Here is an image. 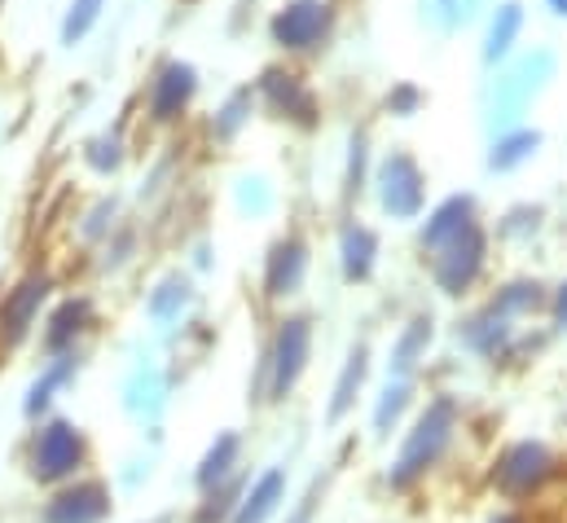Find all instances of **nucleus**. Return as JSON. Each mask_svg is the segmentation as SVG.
I'll return each mask as SVG.
<instances>
[{
    "label": "nucleus",
    "instance_id": "nucleus-6",
    "mask_svg": "<svg viewBox=\"0 0 567 523\" xmlns=\"http://www.w3.org/2000/svg\"><path fill=\"white\" fill-rule=\"evenodd\" d=\"M115 515H120V484L93 471L62 489L40 493L31 523H115Z\"/></svg>",
    "mask_w": 567,
    "mask_h": 523
},
{
    "label": "nucleus",
    "instance_id": "nucleus-3",
    "mask_svg": "<svg viewBox=\"0 0 567 523\" xmlns=\"http://www.w3.org/2000/svg\"><path fill=\"white\" fill-rule=\"evenodd\" d=\"M312 348H317V321L308 312L282 308L260 348L256 375L247 379V400L256 409H282L286 400H295L312 370Z\"/></svg>",
    "mask_w": 567,
    "mask_h": 523
},
{
    "label": "nucleus",
    "instance_id": "nucleus-18",
    "mask_svg": "<svg viewBox=\"0 0 567 523\" xmlns=\"http://www.w3.org/2000/svg\"><path fill=\"white\" fill-rule=\"evenodd\" d=\"M370 370H374V352H370L365 339H357V343L348 348V357L339 361V375H334L330 396H326V413H321L326 427H343V422L357 413L361 396L370 388Z\"/></svg>",
    "mask_w": 567,
    "mask_h": 523
},
{
    "label": "nucleus",
    "instance_id": "nucleus-40",
    "mask_svg": "<svg viewBox=\"0 0 567 523\" xmlns=\"http://www.w3.org/2000/svg\"><path fill=\"white\" fill-rule=\"evenodd\" d=\"M212 264V252L207 247H194V268H207Z\"/></svg>",
    "mask_w": 567,
    "mask_h": 523
},
{
    "label": "nucleus",
    "instance_id": "nucleus-28",
    "mask_svg": "<svg viewBox=\"0 0 567 523\" xmlns=\"http://www.w3.org/2000/svg\"><path fill=\"white\" fill-rule=\"evenodd\" d=\"M502 317H511V321H524V317H533V312H542V308H550V295H546V286L542 281H533V277H519V281H506L493 299H488Z\"/></svg>",
    "mask_w": 567,
    "mask_h": 523
},
{
    "label": "nucleus",
    "instance_id": "nucleus-5",
    "mask_svg": "<svg viewBox=\"0 0 567 523\" xmlns=\"http://www.w3.org/2000/svg\"><path fill=\"white\" fill-rule=\"evenodd\" d=\"M53 290H58V277L44 264H35L9 281V290L0 295V361L18 357L40 335V321H44L49 304L58 299Z\"/></svg>",
    "mask_w": 567,
    "mask_h": 523
},
{
    "label": "nucleus",
    "instance_id": "nucleus-31",
    "mask_svg": "<svg viewBox=\"0 0 567 523\" xmlns=\"http://www.w3.org/2000/svg\"><path fill=\"white\" fill-rule=\"evenodd\" d=\"M537 145H542V132L537 129L506 132V136L493 141V150H488V167H493V172H511V167L528 163V158L537 154Z\"/></svg>",
    "mask_w": 567,
    "mask_h": 523
},
{
    "label": "nucleus",
    "instance_id": "nucleus-38",
    "mask_svg": "<svg viewBox=\"0 0 567 523\" xmlns=\"http://www.w3.org/2000/svg\"><path fill=\"white\" fill-rule=\"evenodd\" d=\"M550 321H555V330H567V281L550 295Z\"/></svg>",
    "mask_w": 567,
    "mask_h": 523
},
{
    "label": "nucleus",
    "instance_id": "nucleus-21",
    "mask_svg": "<svg viewBox=\"0 0 567 523\" xmlns=\"http://www.w3.org/2000/svg\"><path fill=\"white\" fill-rule=\"evenodd\" d=\"M414 413H419V379H388L370 404V435L388 444L410 427Z\"/></svg>",
    "mask_w": 567,
    "mask_h": 523
},
{
    "label": "nucleus",
    "instance_id": "nucleus-14",
    "mask_svg": "<svg viewBox=\"0 0 567 523\" xmlns=\"http://www.w3.org/2000/svg\"><path fill=\"white\" fill-rule=\"evenodd\" d=\"M84 366L89 357L84 352H71V357H53V361H40V370L31 375V383L22 388V400H18V413L22 422H44L53 413H62V396L71 392L80 379H84Z\"/></svg>",
    "mask_w": 567,
    "mask_h": 523
},
{
    "label": "nucleus",
    "instance_id": "nucleus-32",
    "mask_svg": "<svg viewBox=\"0 0 567 523\" xmlns=\"http://www.w3.org/2000/svg\"><path fill=\"white\" fill-rule=\"evenodd\" d=\"M120 212H124V203L115 198V194H102L84 216H80V243H89V247H102L124 221H120Z\"/></svg>",
    "mask_w": 567,
    "mask_h": 523
},
{
    "label": "nucleus",
    "instance_id": "nucleus-7",
    "mask_svg": "<svg viewBox=\"0 0 567 523\" xmlns=\"http://www.w3.org/2000/svg\"><path fill=\"white\" fill-rule=\"evenodd\" d=\"M97 335V299L89 290H71V295H58L40 321V335H35V348H40V361H53V357H71V352H84V343Z\"/></svg>",
    "mask_w": 567,
    "mask_h": 523
},
{
    "label": "nucleus",
    "instance_id": "nucleus-41",
    "mask_svg": "<svg viewBox=\"0 0 567 523\" xmlns=\"http://www.w3.org/2000/svg\"><path fill=\"white\" fill-rule=\"evenodd\" d=\"M546 4H550L555 13H567V0H546Z\"/></svg>",
    "mask_w": 567,
    "mask_h": 523
},
{
    "label": "nucleus",
    "instance_id": "nucleus-39",
    "mask_svg": "<svg viewBox=\"0 0 567 523\" xmlns=\"http://www.w3.org/2000/svg\"><path fill=\"white\" fill-rule=\"evenodd\" d=\"M484 523H528V515H524V506H502V511H493Z\"/></svg>",
    "mask_w": 567,
    "mask_h": 523
},
{
    "label": "nucleus",
    "instance_id": "nucleus-15",
    "mask_svg": "<svg viewBox=\"0 0 567 523\" xmlns=\"http://www.w3.org/2000/svg\"><path fill=\"white\" fill-rule=\"evenodd\" d=\"M120 404H124V413L133 418V422H142V427H158V418L167 413V404H172V375L154 361V357H137L133 361V370L124 375V383H120Z\"/></svg>",
    "mask_w": 567,
    "mask_h": 523
},
{
    "label": "nucleus",
    "instance_id": "nucleus-16",
    "mask_svg": "<svg viewBox=\"0 0 567 523\" xmlns=\"http://www.w3.org/2000/svg\"><path fill=\"white\" fill-rule=\"evenodd\" d=\"M290 498H295L290 466L286 462H265L260 471H251L247 493H243V502H238L229 523H282Z\"/></svg>",
    "mask_w": 567,
    "mask_h": 523
},
{
    "label": "nucleus",
    "instance_id": "nucleus-9",
    "mask_svg": "<svg viewBox=\"0 0 567 523\" xmlns=\"http://www.w3.org/2000/svg\"><path fill=\"white\" fill-rule=\"evenodd\" d=\"M308 273H312V247H308V238H303L299 229H286V234H278V238L269 243V252H265L260 295H265L269 304L286 308L290 299L303 295Z\"/></svg>",
    "mask_w": 567,
    "mask_h": 523
},
{
    "label": "nucleus",
    "instance_id": "nucleus-27",
    "mask_svg": "<svg viewBox=\"0 0 567 523\" xmlns=\"http://www.w3.org/2000/svg\"><path fill=\"white\" fill-rule=\"evenodd\" d=\"M330 493H334V466L312 471V475L295 489V498H290V506H286L282 523H321V511H326Z\"/></svg>",
    "mask_w": 567,
    "mask_h": 523
},
{
    "label": "nucleus",
    "instance_id": "nucleus-42",
    "mask_svg": "<svg viewBox=\"0 0 567 523\" xmlns=\"http://www.w3.org/2000/svg\"><path fill=\"white\" fill-rule=\"evenodd\" d=\"M150 523H181V520H172V515H163V520H150Z\"/></svg>",
    "mask_w": 567,
    "mask_h": 523
},
{
    "label": "nucleus",
    "instance_id": "nucleus-25",
    "mask_svg": "<svg viewBox=\"0 0 567 523\" xmlns=\"http://www.w3.org/2000/svg\"><path fill=\"white\" fill-rule=\"evenodd\" d=\"M247 480H251V471H243L238 480H229V484H220V489L194 493V502L185 506L181 523H229L234 511H238V502H243V493H247Z\"/></svg>",
    "mask_w": 567,
    "mask_h": 523
},
{
    "label": "nucleus",
    "instance_id": "nucleus-22",
    "mask_svg": "<svg viewBox=\"0 0 567 523\" xmlns=\"http://www.w3.org/2000/svg\"><path fill=\"white\" fill-rule=\"evenodd\" d=\"M431 343H435V317H431V312H414V317L396 330V339H392L388 379H419Z\"/></svg>",
    "mask_w": 567,
    "mask_h": 523
},
{
    "label": "nucleus",
    "instance_id": "nucleus-20",
    "mask_svg": "<svg viewBox=\"0 0 567 523\" xmlns=\"http://www.w3.org/2000/svg\"><path fill=\"white\" fill-rule=\"evenodd\" d=\"M515 339H519V326L511 317H502L493 304H484V308H475L471 317L457 321V343L480 361H506Z\"/></svg>",
    "mask_w": 567,
    "mask_h": 523
},
{
    "label": "nucleus",
    "instance_id": "nucleus-19",
    "mask_svg": "<svg viewBox=\"0 0 567 523\" xmlns=\"http://www.w3.org/2000/svg\"><path fill=\"white\" fill-rule=\"evenodd\" d=\"M194 304H198V286H194V273H185V268H172V273H163L150 290H145L142 299V312L145 321L154 326V330H176L189 312H194Z\"/></svg>",
    "mask_w": 567,
    "mask_h": 523
},
{
    "label": "nucleus",
    "instance_id": "nucleus-30",
    "mask_svg": "<svg viewBox=\"0 0 567 523\" xmlns=\"http://www.w3.org/2000/svg\"><path fill=\"white\" fill-rule=\"evenodd\" d=\"M106 4H111V0H66V9H62V27H58L62 44H66V49L84 44V40L97 31V22H102Z\"/></svg>",
    "mask_w": 567,
    "mask_h": 523
},
{
    "label": "nucleus",
    "instance_id": "nucleus-29",
    "mask_svg": "<svg viewBox=\"0 0 567 523\" xmlns=\"http://www.w3.org/2000/svg\"><path fill=\"white\" fill-rule=\"evenodd\" d=\"M124 163H128L124 129H106L84 141V167H89V172H97V176H120Z\"/></svg>",
    "mask_w": 567,
    "mask_h": 523
},
{
    "label": "nucleus",
    "instance_id": "nucleus-2",
    "mask_svg": "<svg viewBox=\"0 0 567 523\" xmlns=\"http://www.w3.org/2000/svg\"><path fill=\"white\" fill-rule=\"evenodd\" d=\"M93 462H97L93 435L71 413H53L44 422H31L22 444H18V471L35 493H49V489H62L80 475H93L97 471Z\"/></svg>",
    "mask_w": 567,
    "mask_h": 523
},
{
    "label": "nucleus",
    "instance_id": "nucleus-26",
    "mask_svg": "<svg viewBox=\"0 0 567 523\" xmlns=\"http://www.w3.org/2000/svg\"><path fill=\"white\" fill-rule=\"evenodd\" d=\"M256 106H260V98H256V84H243V89H234L216 111H212V120H207V136L212 141H220V145H229V141H238V132L251 124V115H256Z\"/></svg>",
    "mask_w": 567,
    "mask_h": 523
},
{
    "label": "nucleus",
    "instance_id": "nucleus-8",
    "mask_svg": "<svg viewBox=\"0 0 567 523\" xmlns=\"http://www.w3.org/2000/svg\"><path fill=\"white\" fill-rule=\"evenodd\" d=\"M334 35L330 0H282L269 18V40L282 53H317Z\"/></svg>",
    "mask_w": 567,
    "mask_h": 523
},
{
    "label": "nucleus",
    "instance_id": "nucleus-10",
    "mask_svg": "<svg viewBox=\"0 0 567 523\" xmlns=\"http://www.w3.org/2000/svg\"><path fill=\"white\" fill-rule=\"evenodd\" d=\"M203 80H198V66L185 62V58H167L154 66L150 84H145V120L158 124V129H172L189 115L194 98H198Z\"/></svg>",
    "mask_w": 567,
    "mask_h": 523
},
{
    "label": "nucleus",
    "instance_id": "nucleus-12",
    "mask_svg": "<svg viewBox=\"0 0 567 523\" xmlns=\"http://www.w3.org/2000/svg\"><path fill=\"white\" fill-rule=\"evenodd\" d=\"M374 194H379V207L392 221H414L426 203V176L419 158L405 154V150L383 154V163L374 167Z\"/></svg>",
    "mask_w": 567,
    "mask_h": 523
},
{
    "label": "nucleus",
    "instance_id": "nucleus-11",
    "mask_svg": "<svg viewBox=\"0 0 567 523\" xmlns=\"http://www.w3.org/2000/svg\"><path fill=\"white\" fill-rule=\"evenodd\" d=\"M256 98L260 106L274 115V120H286L295 129H317L321 124V102L317 93L308 89V80L290 66H265L260 80H256Z\"/></svg>",
    "mask_w": 567,
    "mask_h": 523
},
{
    "label": "nucleus",
    "instance_id": "nucleus-1",
    "mask_svg": "<svg viewBox=\"0 0 567 523\" xmlns=\"http://www.w3.org/2000/svg\"><path fill=\"white\" fill-rule=\"evenodd\" d=\"M457 431H462V404H457V396L435 392L410 418V427L401 431V444H396L392 462L383 466V489L392 498L419 493L426 480L449 462V453L457 444Z\"/></svg>",
    "mask_w": 567,
    "mask_h": 523
},
{
    "label": "nucleus",
    "instance_id": "nucleus-23",
    "mask_svg": "<svg viewBox=\"0 0 567 523\" xmlns=\"http://www.w3.org/2000/svg\"><path fill=\"white\" fill-rule=\"evenodd\" d=\"M471 225H480V221H475V198H471V194H453V198H444V203L423 221L419 247H423L426 256H435L440 247H449L453 238H462Z\"/></svg>",
    "mask_w": 567,
    "mask_h": 523
},
{
    "label": "nucleus",
    "instance_id": "nucleus-37",
    "mask_svg": "<svg viewBox=\"0 0 567 523\" xmlns=\"http://www.w3.org/2000/svg\"><path fill=\"white\" fill-rule=\"evenodd\" d=\"M383 106H388V115L410 120V115H419V106H423V89H419V84H392V93L383 98Z\"/></svg>",
    "mask_w": 567,
    "mask_h": 523
},
{
    "label": "nucleus",
    "instance_id": "nucleus-13",
    "mask_svg": "<svg viewBox=\"0 0 567 523\" xmlns=\"http://www.w3.org/2000/svg\"><path fill=\"white\" fill-rule=\"evenodd\" d=\"M488 264V234L480 225H471L462 238H453L449 247H440L431 256V277H435V290L449 295V299H462L471 295V286L480 281Z\"/></svg>",
    "mask_w": 567,
    "mask_h": 523
},
{
    "label": "nucleus",
    "instance_id": "nucleus-24",
    "mask_svg": "<svg viewBox=\"0 0 567 523\" xmlns=\"http://www.w3.org/2000/svg\"><path fill=\"white\" fill-rule=\"evenodd\" d=\"M379 268V234L361 221H348L339 229V273L348 286H365Z\"/></svg>",
    "mask_w": 567,
    "mask_h": 523
},
{
    "label": "nucleus",
    "instance_id": "nucleus-17",
    "mask_svg": "<svg viewBox=\"0 0 567 523\" xmlns=\"http://www.w3.org/2000/svg\"><path fill=\"white\" fill-rule=\"evenodd\" d=\"M243 471H251V466H247V435H243L238 427H220V431L203 444V453L194 458V466H189V489H194V493H207V489H220V484L238 480Z\"/></svg>",
    "mask_w": 567,
    "mask_h": 523
},
{
    "label": "nucleus",
    "instance_id": "nucleus-4",
    "mask_svg": "<svg viewBox=\"0 0 567 523\" xmlns=\"http://www.w3.org/2000/svg\"><path fill=\"white\" fill-rule=\"evenodd\" d=\"M555 471H559L555 449L546 440L524 435V440H511V444H502L493 453V462H488V493L502 498L506 506H528V502H537L550 489Z\"/></svg>",
    "mask_w": 567,
    "mask_h": 523
},
{
    "label": "nucleus",
    "instance_id": "nucleus-36",
    "mask_svg": "<svg viewBox=\"0 0 567 523\" xmlns=\"http://www.w3.org/2000/svg\"><path fill=\"white\" fill-rule=\"evenodd\" d=\"M365 172H370V136L352 132L348 136V172H343V194L357 198L365 189Z\"/></svg>",
    "mask_w": 567,
    "mask_h": 523
},
{
    "label": "nucleus",
    "instance_id": "nucleus-33",
    "mask_svg": "<svg viewBox=\"0 0 567 523\" xmlns=\"http://www.w3.org/2000/svg\"><path fill=\"white\" fill-rule=\"evenodd\" d=\"M519 31H524V9H519L515 0L497 4L493 22H488V44H484V58H488V62L506 58V53H511V44L519 40Z\"/></svg>",
    "mask_w": 567,
    "mask_h": 523
},
{
    "label": "nucleus",
    "instance_id": "nucleus-35",
    "mask_svg": "<svg viewBox=\"0 0 567 523\" xmlns=\"http://www.w3.org/2000/svg\"><path fill=\"white\" fill-rule=\"evenodd\" d=\"M133 260H137V229L124 221V225L97 247V273H124Z\"/></svg>",
    "mask_w": 567,
    "mask_h": 523
},
{
    "label": "nucleus",
    "instance_id": "nucleus-34",
    "mask_svg": "<svg viewBox=\"0 0 567 523\" xmlns=\"http://www.w3.org/2000/svg\"><path fill=\"white\" fill-rule=\"evenodd\" d=\"M234 203H238L243 216H265V212H274V185H269V176L243 172V176L234 181Z\"/></svg>",
    "mask_w": 567,
    "mask_h": 523
}]
</instances>
